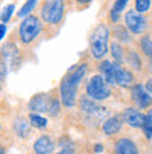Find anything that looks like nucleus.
I'll list each match as a JSON object with an SVG mask.
<instances>
[{
	"label": "nucleus",
	"mask_w": 152,
	"mask_h": 154,
	"mask_svg": "<svg viewBox=\"0 0 152 154\" xmlns=\"http://www.w3.org/2000/svg\"><path fill=\"white\" fill-rule=\"evenodd\" d=\"M123 119L126 123H128L133 128H141L144 126L145 121H147V115L137 109V108H127L123 112Z\"/></svg>",
	"instance_id": "obj_9"
},
{
	"label": "nucleus",
	"mask_w": 152,
	"mask_h": 154,
	"mask_svg": "<svg viewBox=\"0 0 152 154\" xmlns=\"http://www.w3.org/2000/svg\"><path fill=\"white\" fill-rule=\"evenodd\" d=\"M115 81H116V84L120 85V87H127V85H130L133 81H134V76H133V73L130 70L124 69L120 63H117Z\"/></svg>",
	"instance_id": "obj_13"
},
{
	"label": "nucleus",
	"mask_w": 152,
	"mask_h": 154,
	"mask_svg": "<svg viewBox=\"0 0 152 154\" xmlns=\"http://www.w3.org/2000/svg\"><path fill=\"white\" fill-rule=\"evenodd\" d=\"M64 0H46L40 10V17L46 24L57 25L64 18Z\"/></svg>",
	"instance_id": "obj_4"
},
{
	"label": "nucleus",
	"mask_w": 152,
	"mask_h": 154,
	"mask_svg": "<svg viewBox=\"0 0 152 154\" xmlns=\"http://www.w3.org/2000/svg\"><path fill=\"white\" fill-rule=\"evenodd\" d=\"M87 70H88L87 63H81L78 66H74L63 77V80L60 83V98L66 108H73L76 105L78 84H80L81 80L87 74Z\"/></svg>",
	"instance_id": "obj_1"
},
{
	"label": "nucleus",
	"mask_w": 152,
	"mask_h": 154,
	"mask_svg": "<svg viewBox=\"0 0 152 154\" xmlns=\"http://www.w3.org/2000/svg\"><path fill=\"white\" fill-rule=\"evenodd\" d=\"M109 35H110L109 27L103 23L96 25L91 34L89 49H91V55L98 60L103 59L109 51Z\"/></svg>",
	"instance_id": "obj_2"
},
{
	"label": "nucleus",
	"mask_w": 152,
	"mask_h": 154,
	"mask_svg": "<svg viewBox=\"0 0 152 154\" xmlns=\"http://www.w3.org/2000/svg\"><path fill=\"white\" fill-rule=\"evenodd\" d=\"M110 52H112V56L115 59V62L117 63H124V59H126V49L123 48V45L119 44L117 41H113L110 44Z\"/></svg>",
	"instance_id": "obj_17"
},
{
	"label": "nucleus",
	"mask_w": 152,
	"mask_h": 154,
	"mask_svg": "<svg viewBox=\"0 0 152 154\" xmlns=\"http://www.w3.org/2000/svg\"><path fill=\"white\" fill-rule=\"evenodd\" d=\"M124 63H127L131 69L134 70H141L142 67V59H141V55L134 49H126V59H124Z\"/></svg>",
	"instance_id": "obj_16"
},
{
	"label": "nucleus",
	"mask_w": 152,
	"mask_h": 154,
	"mask_svg": "<svg viewBox=\"0 0 152 154\" xmlns=\"http://www.w3.org/2000/svg\"><path fill=\"white\" fill-rule=\"evenodd\" d=\"M0 154H4V149H0Z\"/></svg>",
	"instance_id": "obj_35"
},
{
	"label": "nucleus",
	"mask_w": 152,
	"mask_h": 154,
	"mask_svg": "<svg viewBox=\"0 0 152 154\" xmlns=\"http://www.w3.org/2000/svg\"><path fill=\"white\" fill-rule=\"evenodd\" d=\"M50 104H52V97H49V94L46 93H39V94H35L29 100L28 108L32 112H35V114H43V112L49 114Z\"/></svg>",
	"instance_id": "obj_8"
},
{
	"label": "nucleus",
	"mask_w": 152,
	"mask_h": 154,
	"mask_svg": "<svg viewBox=\"0 0 152 154\" xmlns=\"http://www.w3.org/2000/svg\"><path fill=\"white\" fill-rule=\"evenodd\" d=\"M128 0H116L115 3H113V7L110 11L112 13H116V14H119L120 16V13L123 11L124 8H126V6H127Z\"/></svg>",
	"instance_id": "obj_25"
},
{
	"label": "nucleus",
	"mask_w": 152,
	"mask_h": 154,
	"mask_svg": "<svg viewBox=\"0 0 152 154\" xmlns=\"http://www.w3.org/2000/svg\"><path fill=\"white\" fill-rule=\"evenodd\" d=\"M13 11H14V4H7V6L0 11V21H1V24H6V23L11 18Z\"/></svg>",
	"instance_id": "obj_24"
},
{
	"label": "nucleus",
	"mask_w": 152,
	"mask_h": 154,
	"mask_svg": "<svg viewBox=\"0 0 152 154\" xmlns=\"http://www.w3.org/2000/svg\"><path fill=\"white\" fill-rule=\"evenodd\" d=\"M110 87L100 74H95L89 79L87 84V95L94 101H102L110 97Z\"/></svg>",
	"instance_id": "obj_5"
},
{
	"label": "nucleus",
	"mask_w": 152,
	"mask_h": 154,
	"mask_svg": "<svg viewBox=\"0 0 152 154\" xmlns=\"http://www.w3.org/2000/svg\"><path fill=\"white\" fill-rule=\"evenodd\" d=\"M42 29H43V25L39 17L29 14L22 20V23L18 27V39L22 45H29L39 37Z\"/></svg>",
	"instance_id": "obj_3"
},
{
	"label": "nucleus",
	"mask_w": 152,
	"mask_h": 154,
	"mask_svg": "<svg viewBox=\"0 0 152 154\" xmlns=\"http://www.w3.org/2000/svg\"><path fill=\"white\" fill-rule=\"evenodd\" d=\"M103 150V146L100 144V143H98V144H95V153H100V151Z\"/></svg>",
	"instance_id": "obj_32"
},
{
	"label": "nucleus",
	"mask_w": 152,
	"mask_h": 154,
	"mask_svg": "<svg viewBox=\"0 0 152 154\" xmlns=\"http://www.w3.org/2000/svg\"><path fill=\"white\" fill-rule=\"evenodd\" d=\"M3 79H4V72L0 70V90H1V84H3Z\"/></svg>",
	"instance_id": "obj_33"
},
{
	"label": "nucleus",
	"mask_w": 152,
	"mask_h": 154,
	"mask_svg": "<svg viewBox=\"0 0 152 154\" xmlns=\"http://www.w3.org/2000/svg\"><path fill=\"white\" fill-rule=\"evenodd\" d=\"M124 23L133 35H142L148 27L147 18L138 11H136V8H131L124 14Z\"/></svg>",
	"instance_id": "obj_6"
},
{
	"label": "nucleus",
	"mask_w": 152,
	"mask_h": 154,
	"mask_svg": "<svg viewBox=\"0 0 152 154\" xmlns=\"http://www.w3.org/2000/svg\"><path fill=\"white\" fill-rule=\"evenodd\" d=\"M121 125H123L121 118L119 115H115V116H110L109 119L105 121V123L102 125V130H103L105 134L112 136V134H116L121 129Z\"/></svg>",
	"instance_id": "obj_15"
},
{
	"label": "nucleus",
	"mask_w": 152,
	"mask_h": 154,
	"mask_svg": "<svg viewBox=\"0 0 152 154\" xmlns=\"http://www.w3.org/2000/svg\"><path fill=\"white\" fill-rule=\"evenodd\" d=\"M55 151V142L50 136H40L34 143V153L35 154H52Z\"/></svg>",
	"instance_id": "obj_10"
},
{
	"label": "nucleus",
	"mask_w": 152,
	"mask_h": 154,
	"mask_svg": "<svg viewBox=\"0 0 152 154\" xmlns=\"http://www.w3.org/2000/svg\"><path fill=\"white\" fill-rule=\"evenodd\" d=\"M136 11H138L140 14L149 11L152 6V0H136Z\"/></svg>",
	"instance_id": "obj_23"
},
{
	"label": "nucleus",
	"mask_w": 152,
	"mask_h": 154,
	"mask_svg": "<svg viewBox=\"0 0 152 154\" xmlns=\"http://www.w3.org/2000/svg\"><path fill=\"white\" fill-rule=\"evenodd\" d=\"M6 24H0V41L4 38V35H6Z\"/></svg>",
	"instance_id": "obj_30"
},
{
	"label": "nucleus",
	"mask_w": 152,
	"mask_h": 154,
	"mask_svg": "<svg viewBox=\"0 0 152 154\" xmlns=\"http://www.w3.org/2000/svg\"><path fill=\"white\" fill-rule=\"evenodd\" d=\"M147 118H148L149 121L152 122V109H149V111H148V114H147Z\"/></svg>",
	"instance_id": "obj_34"
},
{
	"label": "nucleus",
	"mask_w": 152,
	"mask_h": 154,
	"mask_svg": "<svg viewBox=\"0 0 152 154\" xmlns=\"http://www.w3.org/2000/svg\"><path fill=\"white\" fill-rule=\"evenodd\" d=\"M115 154H138V147L131 139L121 137L115 143Z\"/></svg>",
	"instance_id": "obj_12"
},
{
	"label": "nucleus",
	"mask_w": 152,
	"mask_h": 154,
	"mask_svg": "<svg viewBox=\"0 0 152 154\" xmlns=\"http://www.w3.org/2000/svg\"><path fill=\"white\" fill-rule=\"evenodd\" d=\"M140 49L144 53V56L149 60V65L152 67V39L149 35H144L140 39Z\"/></svg>",
	"instance_id": "obj_18"
},
{
	"label": "nucleus",
	"mask_w": 152,
	"mask_h": 154,
	"mask_svg": "<svg viewBox=\"0 0 152 154\" xmlns=\"http://www.w3.org/2000/svg\"><path fill=\"white\" fill-rule=\"evenodd\" d=\"M142 130H144L145 136L148 139H152V122L149 121L148 118H147V121H145L144 126H142Z\"/></svg>",
	"instance_id": "obj_27"
},
{
	"label": "nucleus",
	"mask_w": 152,
	"mask_h": 154,
	"mask_svg": "<svg viewBox=\"0 0 152 154\" xmlns=\"http://www.w3.org/2000/svg\"><path fill=\"white\" fill-rule=\"evenodd\" d=\"M116 67H117V62H110V60H102L99 65L100 70V76L103 77L106 83L109 85H115V74H116Z\"/></svg>",
	"instance_id": "obj_11"
},
{
	"label": "nucleus",
	"mask_w": 152,
	"mask_h": 154,
	"mask_svg": "<svg viewBox=\"0 0 152 154\" xmlns=\"http://www.w3.org/2000/svg\"><path fill=\"white\" fill-rule=\"evenodd\" d=\"M60 112V101L59 98H52V104H50V109H49V115L56 116Z\"/></svg>",
	"instance_id": "obj_26"
},
{
	"label": "nucleus",
	"mask_w": 152,
	"mask_h": 154,
	"mask_svg": "<svg viewBox=\"0 0 152 154\" xmlns=\"http://www.w3.org/2000/svg\"><path fill=\"white\" fill-rule=\"evenodd\" d=\"M28 121L34 128H38V129H42L48 125V119L43 116H40L39 114H35V112H31L28 115Z\"/></svg>",
	"instance_id": "obj_20"
},
{
	"label": "nucleus",
	"mask_w": 152,
	"mask_h": 154,
	"mask_svg": "<svg viewBox=\"0 0 152 154\" xmlns=\"http://www.w3.org/2000/svg\"><path fill=\"white\" fill-rule=\"evenodd\" d=\"M131 97L133 101L140 109H147L152 106V95L147 91L145 85L134 84L131 87Z\"/></svg>",
	"instance_id": "obj_7"
},
{
	"label": "nucleus",
	"mask_w": 152,
	"mask_h": 154,
	"mask_svg": "<svg viewBox=\"0 0 152 154\" xmlns=\"http://www.w3.org/2000/svg\"><path fill=\"white\" fill-rule=\"evenodd\" d=\"M77 3L80 4V6H87V4H89L92 2V0H76Z\"/></svg>",
	"instance_id": "obj_31"
},
{
	"label": "nucleus",
	"mask_w": 152,
	"mask_h": 154,
	"mask_svg": "<svg viewBox=\"0 0 152 154\" xmlns=\"http://www.w3.org/2000/svg\"><path fill=\"white\" fill-rule=\"evenodd\" d=\"M113 37H115V41H117L119 44H126V45H130L133 44V34L128 31L127 27L120 24H116L113 27Z\"/></svg>",
	"instance_id": "obj_14"
},
{
	"label": "nucleus",
	"mask_w": 152,
	"mask_h": 154,
	"mask_svg": "<svg viewBox=\"0 0 152 154\" xmlns=\"http://www.w3.org/2000/svg\"><path fill=\"white\" fill-rule=\"evenodd\" d=\"M36 2H38V0H27L24 6L20 8V11L17 13V16L20 17V18H22V17H24V18L25 17H28L29 13H31L32 10H34V7L36 6Z\"/></svg>",
	"instance_id": "obj_21"
},
{
	"label": "nucleus",
	"mask_w": 152,
	"mask_h": 154,
	"mask_svg": "<svg viewBox=\"0 0 152 154\" xmlns=\"http://www.w3.org/2000/svg\"><path fill=\"white\" fill-rule=\"evenodd\" d=\"M14 129H16V133L20 136V137H27L29 133V125L28 122L22 119V118H18L14 122Z\"/></svg>",
	"instance_id": "obj_19"
},
{
	"label": "nucleus",
	"mask_w": 152,
	"mask_h": 154,
	"mask_svg": "<svg viewBox=\"0 0 152 154\" xmlns=\"http://www.w3.org/2000/svg\"><path fill=\"white\" fill-rule=\"evenodd\" d=\"M145 88H147V91L152 95V79H148V80H147V83H145Z\"/></svg>",
	"instance_id": "obj_29"
},
{
	"label": "nucleus",
	"mask_w": 152,
	"mask_h": 154,
	"mask_svg": "<svg viewBox=\"0 0 152 154\" xmlns=\"http://www.w3.org/2000/svg\"><path fill=\"white\" fill-rule=\"evenodd\" d=\"M81 108L85 111V112H89V114H95V112H98L99 111L100 106H98L95 104V101L94 100H81Z\"/></svg>",
	"instance_id": "obj_22"
},
{
	"label": "nucleus",
	"mask_w": 152,
	"mask_h": 154,
	"mask_svg": "<svg viewBox=\"0 0 152 154\" xmlns=\"http://www.w3.org/2000/svg\"><path fill=\"white\" fill-rule=\"evenodd\" d=\"M56 154H74V149H73V147H64V149H61V150Z\"/></svg>",
	"instance_id": "obj_28"
}]
</instances>
